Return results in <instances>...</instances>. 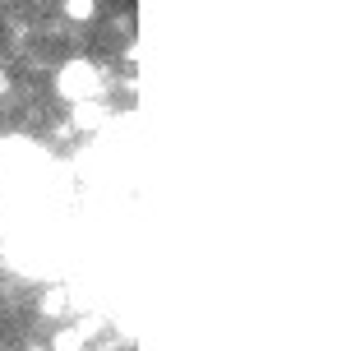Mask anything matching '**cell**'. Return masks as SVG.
Segmentation results:
<instances>
[{"label":"cell","mask_w":351,"mask_h":351,"mask_svg":"<svg viewBox=\"0 0 351 351\" xmlns=\"http://www.w3.org/2000/svg\"><path fill=\"white\" fill-rule=\"evenodd\" d=\"M97 93H102V70L93 65V60H65L60 70H56V97L70 106H84V102H97Z\"/></svg>","instance_id":"obj_1"},{"label":"cell","mask_w":351,"mask_h":351,"mask_svg":"<svg viewBox=\"0 0 351 351\" xmlns=\"http://www.w3.org/2000/svg\"><path fill=\"white\" fill-rule=\"evenodd\" d=\"M37 310H42L47 319H65L74 310V287H51L47 296L37 300Z\"/></svg>","instance_id":"obj_2"},{"label":"cell","mask_w":351,"mask_h":351,"mask_svg":"<svg viewBox=\"0 0 351 351\" xmlns=\"http://www.w3.org/2000/svg\"><path fill=\"white\" fill-rule=\"evenodd\" d=\"M70 116L79 130H97V125H106V106L102 102H84V106H70Z\"/></svg>","instance_id":"obj_3"},{"label":"cell","mask_w":351,"mask_h":351,"mask_svg":"<svg viewBox=\"0 0 351 351\" xmlns=\"http://www.w3.org/2000/svg\"><path fill=\"white\" fill-rule=\"evenodd\" d=\"M51 351H88V337L79 333V324H65V328L51 337Z\"/></svg>","instance_id":"obj_4"},{"label":"cell","mask_w":351,"mask_h":351,"mask_svg":"<svg viewBox=\"0 0 351 351\" xmlns=\"http://www.w3.org/2000/svg\"><path fill=\"white\" fill-rule=\"evenodd\" d=\"M65 14L79 19V23H88V19L97 14V5H88V0H70V5H65Z\"/></svg>","instance_id":"obj_5"},{"label":"cell","mask_w":351,"mask_h":351,"mask_svg":"<svg viewBox=\"0 0 351 351\" xmlns=\"http://www.w3.org/2000/svg\"><path fill=\"white\" fill-rule=\"evenodd\" d=\"M5 93H10V70L0 65V97H5Z\"/></svg>","instance_id":"obj_6"}]
</instances>
